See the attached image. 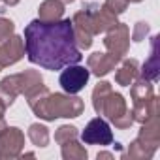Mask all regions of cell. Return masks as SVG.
<instances>
[{"mask_svg": "<svg viewBox=\"0 0 160 160\" xmlns=\"http://www.w3.org/2000/svg\"><path fill=\"white\" fill-rule=\"evenodd\" d=\"M64 2H73V0H64Z\"/></svg>", "mask_w": 160, "mask_h": 160, "instance_id": "19", "label": "cell"}, {"mask_svg": "<svg viewBox=\"0 0 160 160\" xmlns=\"http://www.w3.org/2000/svg\"><path fill=\"white\" fill-rule=\"evenodd\" d=\"M28 138L32 139L34 145H38V147H45L47 141H49V132H47V128L42 126V124H32L30 130H28Z\"/></svg>", "mask_w": 160, "mask_h": 160, "instance_id": "11", "label": "cell"}, {"mask_svg": "<svg viewBox=\"0 0 160 160\" xmlns=\"http://www.w3.org/2000/svg\"><path fill=\"white\" fill-rule=\"evenodd\" d=\"M126 6H128V0H106V4H104V8L108 12H111L113 15L122 13L126 10Z\"/></svg>", "mask_w": 160, "mask_h": 160, "instance_id": "14", "label": "cell"}, {"mask_svg": "<svg viewBox=\"0 0 160 160\" xmlns=\"http://www.w3.org/2000/svg\"><path fill=\"white\" fill-rule=\"evenodd\" d=\"M141 77L147 81H156L158 77V55H156V36L152 38V45H151V57L149 60L143 64V72Z\"/></svg>", "mask_w": 160, "mask_h": 160, "instance_id": "10", "label": "cell"}, {"mask_svg": "<svg viewBox=\"0 0 160 160\" xmlns=\"http://www.w3.org/2000/svg\"><path fill=\"white\" fill-rule=\"evenodd\" d=\"M149 32V25L147 23H136V28H134V34H132V40L134 42H141Z\"/></svg>", "mask_w": 160, "mask_h": 160, "instance_id": "16", "label": "cell"}, {"mask_svg": "<svg viewBox=\"0 0 160 160\" xmlns=\"http://www.w3.org/2000/svg\"><path fill=\"white\" fill-rule=\"evenodd\" d=\"M38 85H42V75L36 72H25L6 77L0 81V100L4 102V106H12L19 92H28Z\"/></svg>", "mask_w": 160, "mask_h": 160, "instance_id": "2", "label": "cell"}, {"mask_svg": "<svg viewBox=\"0 0 160 160\" xmlns=\"http://www.w3.org/2000/svg\"><path fill=\"white\" fill-rule=\"evenodd\" d=\"M81 138H83L85 143H94V145H109L113 141V134L109 130V124L104 119H100V117L92 119L87 124V128L83 130Z\"/></svg>", "mask_w": 160, "mask_h": 160, "instance_id": "4", "label": "cell"}, {"mask_svg": "<svg viewBox=\"0 0 160 160\" xmlns=\"http://www.w3.org/2000/svg\"><path fill=\"white\" fill-rule=\"evenodd\" d=\"M25 53V47H23V40L19 36H12L8 40L2 42L0 45V70L17 62Z\"/></svg>", "mask_w": 160, "mask_h": 160, "instance_id": "6", "label": "cell"}, {"mask_svg": "<svg viewBox=\"0 0 160 160\" xmlns=\"http://www.w3.org/2000/svg\"><path fill=\"white\" fill-rule=\"evenodd\" d=\"M109 92H111V85H109L108 81L98 83L96 89L92 91V106H94V111H96V113L100 111V106H102V102L106 100V96H108Z\"/></svg>", "mask_w": 160, "mask_h": 160, "instance_id": "12", "label": "cell"}, {"mask_svg": "<svg viewBox=\"0 0 160 160\" xmlns=\"http://www.w3.org/2000/svg\"><path fill=\"white\" fill-rule=\"evenodd\" d=\"M138 75V60L136 58H128L121 64V68L117 70L115 73V79H117V83L122 85V87H128L132 81H134V77Z\"/></svg>", "mask_w": 160, "mask_h": 160, "instance_id": "9", "label": "cell"}, {"mask_svg": "<svg viewBox=\"0 0 160 160\" xmlns=\"http://www.w3.org/2000/svg\"><path fill=\"white\" fill-rule=\"evenodd\" d=\"M25 51L32 64L45 70H62L64 66L81 62L83 55L73 40L70 19L45 23L34 19L25 28Z\"/></svg>", "mask_w": 160, "mask_h": 160, "instance_id": "1", "label": "cell"}, {"mask_svg": "<svg viewBox=\"0 0 160 160\" xmlns=\"http://www.w3.org/2000/svg\"><path fill=\"white\" fill-rule=\"evenodd\" d=\"M128 40H130L128 27L122 25V23H117L115 27L109 28V34L104 40V45L109 53H113L117 57H122L128 51Z\"/></svg>", "mask_w": 160, "mask_h": 160, "instance_id": "5", "label": "cell"}, {"mask_svg": "<svg viewBox=\"0 0 160 160\" xmlns=\"http://www.w3.org/2000/svg\"><path fill=\"white\" fill-rule=\"evenodd\" d=\"M119 60H121V57H117L113 53H92L87 58V68L92 70L94 75L102 77V75H108L117 66Z\"/></svg>", "mask_w": 160, "mask_h": 160, "instance_id": "7", "label": "cell"}, {"mask_svg": "<svg viewBox=\"0 0 160 160\" xmlns=\"http://www.w3.org/2000/svg\"><path fill=\"white\" fill-rule=\"evenodd\" d=\"M13 32V23L10 19H4L0 17V43H2L4 40H8Z\"/></svg>", "mask_w": 160, "mask_h": 160, "instance_id": "15", "label": "cell"}, {"mask_svg": "<svg viewBox=\"0 0 160 160\" xmlns=\"http://www.w3.org/2000/svg\"><path fill=\"white\" fill-rule=\"evenodd\" d=\"M40 21H45V23H53V21H58L64 13V4L60 0H45V2L40 6Z\"/></svg>", "mask_w": 160, "mask_h": 160, "instance_id": "8", "label": "cell"}, {"mask_svg": "<svg viewBox=\"0 0 160 160\" xmlns=\"http://www.w3.org/2000/svg\"><path fill=\"white\" fill-rule=\"evenodd\" d=\"M89 81V68L77 66V64H70L66 66V70H62L58 83L60 87L68 92V94H75L79 92Z\"/></svg>", "mask_w": 160, "mask_h": 160, "instance_id": "3", "label": "cell"}, {"mask_svg": "<svg viewBox=\"0 0 160 160\" xmlns=\"http://www.w3.org/2000/svg\"><path fill=\"white\" fill-rule=\"evenodd\" d=\"M4 109H6V106L0 100V126H4Z\"/></svg>", "mask_w": 160, "mask_h": 160, "instance_id": "17", "label": "cell"}, {"mask_svg": "<svg viewBox=\"0 0 160 160\" xmlns=\"http://www.w3.org/2000/svg\"><path fill=\"white\" fill-rule=\"evenodd\" d=\"M77 136V128L75 126H60L58 132L55 134V139L58 143H68L70 139H75Z\"/></svg>", "mask_w": 160, "mask_h": 160, "instance_id": "13", "label": "cell"}, {"mask_svg": "<svg viewBox=\"0 0 160 160\" xmlns=\"http://www.w3.org/2000/svg\"><path fill=\"white\" fill-rule=\"evenodd\" d=\"M128 2H141V0H128Z\"/></svg>", "mask_w": 160, "mask_h": 160, "instance_id": "18", "label": "cell"}]
</instances>
